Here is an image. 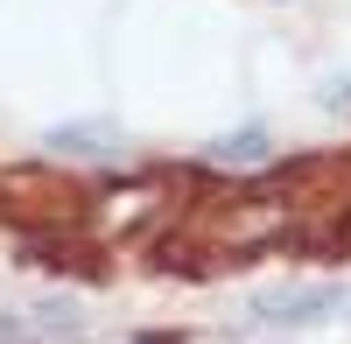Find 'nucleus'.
Segmentation results:
<instances>
[{
  "label": "nucleus",
  "instance_id": "1",
  "mask_svg": "<svg viewBox=\"0 0 351 344\" xmlns=\"http://www.w3.org/2000/svg\"><path fill=\"white\" fill-rule=\"evenodd\" d=\"M330 309H344V288H337V281H295V288H260V295H253V317L274 323V330L324 323Z\"/></svg>",
  "mask_w": 351,
  "mask_h": 344
},
{
  "label": "nucleus",
  "instance_id": "2",
  "mask_svg": "<svg viewBox=\"0 0 351 344\" xmlns=\"http://www.w3.org/2000/svg\"><path fill=\"white\" fill-rule=\"evenodd\" d=\"M211 169H260L267 162V127H239V134H218L211 148H204Z\"/></svg>",
  "mask_w": 351,
  "mask_h": 344
},
{
  "label": "nucleus",
  "instance_id": "3",
  "mask_svg": "<svg viewBox=\"0 0 351 344\" xmlns=\"http://www.w3.org/2000/svg\"><path fill=\"white\" fill-rule=\"evenodd\" d=\"M316 99H324L330 112H337V106H351V77H330V84H324V92H316Z\"/></svg>",
  "mask_w": 351,
  "mask_h": 344
}]
</instances>
